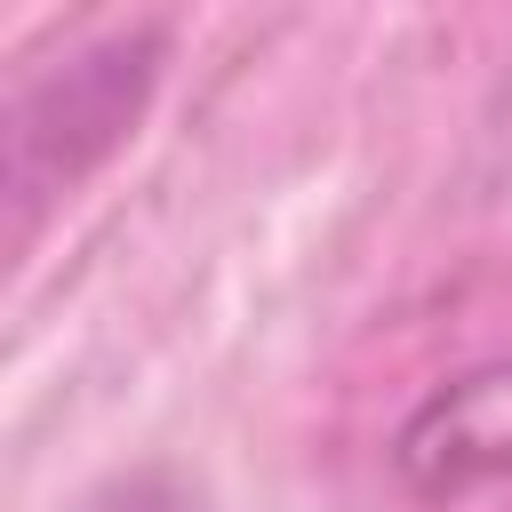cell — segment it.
Returning <instances> with one entry per match:
<instances>
[{
  "instance_id": "obj_2",
  "label": "cell",
  "mask_w": 512,
  "mask_h": 512,
  "mask_svg": "<svg viewBox=\"0 0 512 512\" xmlns=\"http://www.w3.org/2000/svg\"><path fill=\"white\" fill-rule=\"evenodd\" d=\"M392 464L408 472L416 496H464L480 480H504L512 472V352L472 360L448 384H432L408 408Z\"/></svg>"
},
{
  "instance_id": "obj_1",
  "label": "cell",
  "mask_w": 512,
  "mask_h": 512,
  "mask_svg": "<svg viewBox=\"0 0 512 512\" xmlns=\"http://www.w3.org/2000/svg\"><path fill=\"white\" fill-rule=\"evenodd\" d=\"M160 72V32H112L88 40L72 56H56L48 72H32L16 88L8 112V200H16V232H32V216L72 192L144 112Z\"/></svg>"
}]
</instances>
